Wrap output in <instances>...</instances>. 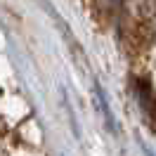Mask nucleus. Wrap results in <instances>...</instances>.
I'll list each match as a JSON object with an SVG mask.
<instances>
[{"label":"nucleus","instance_id":"f257e3e1","mask_svg":"<svg viewBox=\"0 0 156 156\" xmlns=\"http://www.w3.org/2000/svg\"><path fill=\"white\" fill-rule=\"evenodd\" d=\"M102 2H104L107 7H118V5L123 2V0H102Z\"/></svg>","mask_w":156,"mask_h":156}]
</instances>
